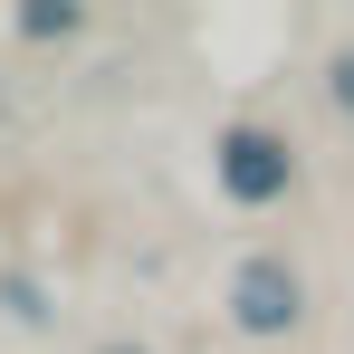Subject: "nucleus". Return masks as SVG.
I'll use <instances>...</instances> for the list:
<instances>
[{
    "mask_svg": "<svg viewBox=\"0 0 354 354\" xmlns=\"http://www.w3.org/2000/svg\"><path fill=\"white\" fill-rule=\"evenodd\" d=\"M288 144L278 134H259V124H239V134H221V192L230 201H278L288 192Z\"/></svg>",
    "mask_w": 354,
    "mask_h": 354,
    "instance_id": "f257e3e1",
    "label": "nucleus"
},
{
    "mask_svg": "<svg viewBox=\"0 0 354 354\" xmlns=\"http://www.w3.org/2000/svg\"><path fill=\"white\" fill-rule=\"evenodd\" d=\"M230 306H239V326H249V335H278V326H297L306 288H297L288 259H249V268H239V288H230Z\"/></svg>",
    "mask_w": 354,
    "mask_h": 354,
    "instance_id": "f03ea898",
    "label": "nucleus"
},
{
    "mask_svg": "<svg viewBox=\"0 0 354 354\" xmlns=\"http://www.w3.org/2000/svg\"><path fill=\"white\" fill-rule=\"evenodd\" d=\"M335 96H345V106H354V58H335Z\"/></svg>",
    "mask_w": 354,
    "mask_h": 354,
    "instance_id": "7ed1b4c3",
    "label": "nucleus"
}]
</instances>
